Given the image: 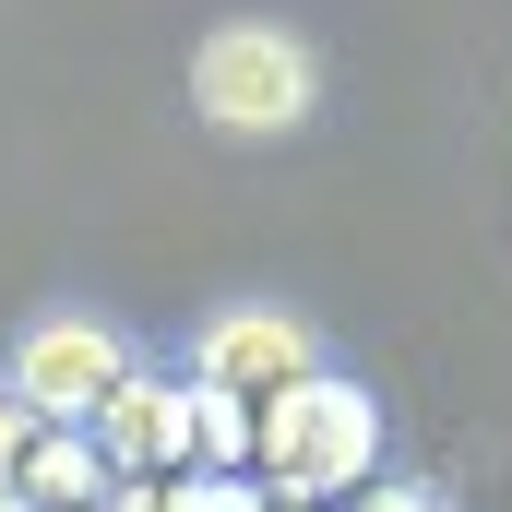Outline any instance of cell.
I'll return each mask as SVG.
<instances>
[{
	"instance_id": "6da1fadb",
	"label": "cell",
	"mask_w": 512,
	"mask_h": 512,
	"mask_svg": "<svg viewBox=\"0 0 512 512\" xmlns=\"http://www.w3.org/2000/svg\"><path fill=\"white\" fill-rule=\"evenodd\" d=\"M179 96H191V120L215 131V143H298V131H322V108H334V60L286 12H227V24L191 36Z\"/></svg>"
},
{
	"instance_id": "7a4b0ae2",
	"label": "cell",
	"mask_w": 512,
	"mask_h": 512,
	"mask_svg": "<svg viewBox=\"0 0 512 512\" xmlns=\"http://www.w3.org/2000/svg\"><path fill=\"white\" fill-rule=\"evenodd\" d=\"M262 489L286 512H322V501H358L370 477L393 465V405L382 382L334 346L310 382H286V393H262Z\"/></svg>"
},
{
	"instance_id": "3957f363",
	"label": "cell",
	"mask_w": 512,
	"mask_h": 512,
	"mask_svg": "<svg viewBox=\"0 0 512 512\" xmlns=\"http://www.w3.org/2000/svg\"><path fill=\"white\" fill-rule=\"evenodd\" d=\"M155 346L131 334L108 298H84V286H60V298H36V310H12V334H0V370L36 393L48 417H96L108 393L143 370Z\"/></svg>"
},
{
	"instance_id": "277c9868",
	"label": "cell",
	"mask_w": 512,
	"mask_h": 512,
	"mask_svg": "<svg viewBox=\"0 0 512 512\" xmlns=\"http://www.w3.org/2000/svg\"><path fill=\"white\" fill-rule=\"evenodd\" d=\"M167 346H179L203 382H239L251 405H262V393H286V382H310V370L334 358V334H322L286 286H215Z\"/></svg>"
},
{
	"instance_id": "5b68a950",
	"label": "cell",
	"mask_w": 512,
	"mask_h": 512,
	"mask_svg": "<svg viewBox=\"0 0 512 512\" xmlns=\"http://www.w3.org/2000/svg\"><path fill=\"white\" fill-rule=\"evenodd\" d=\"M96 441H108V465L120 477H155V465H191V358L179 346H155L143 370H131L96 417H84Z\"/></svg>"
},
{
	"instance_id": "8992f818",
	"label": "cell",
	"mask_w": 512,
	"mask_h": 512,
	"mask_svg": "<svg viewBox=\"0 0 512 512\" xmlns=\"http://www.w3.org/2000/svg\"><path fill=\"white\" fill-rule=\"evenodd\" d=\"M262 453V405L239 382H203L191 370V465H251Z\"/></svg>"
},
{
	"instance_id": "52a82bcc",
	"label": "cell",
	"mask_w": 512,
	"mask_h": 512,
	"mask_svg": "<svg viewBox=\"0 0 512 512\" xmlns=\"http://www.w3.org/2000/svg\"><path fill=\"white\" fill-rule=\"evenodd\" d=\"M179 512H286L262 465H179Z\"/></svg>"
},
{
	"instance_id": "ba28073f",
	"label": "cell",
	"mask_w": 512,
	"mask_h": 512,
	"mask_svg": "<svg viewBox=\"0 0 512 512\" xmlns=\"http://www.w3.org/2000/svg\"><path fill=\"white\" fill-rule=\"evenodd\" d=\"M346 512H465V489L393 453V465H382V477H370V489H358V501H346Z\"/></svg>"
},
{
	"instance_id": "9c48e42d",
	"label": "cell",
	"mask_w": 512,
	"mask_h": 512,
	"mask_svg": "<svg viewBox=\"0 0 512 512\" xmlns=\"http://www.w3.org/2000/svg\"><path fill=\"white\" fill-rule=\"evenodd\" d=\"M48 429H60V417H48L36 393H24V382H12V370H0V465H12V477H24V453H36Z\"/></svg>"
},
{
	"instance_id": "30bf717a",
	"label": "cell",
	"mask_w": 512,
	"mask_h": 512,
	"mask_svg": "<svg viewBox=\"0 0 512 512\" xmlns=\"http://www.w3.org/2000/svg\"><path fill=\"white\" fill-rule=\"evenodd\" d=\"M0 512H36V501H24V477H12V465H0Z\"/></svg>"
},
{
	"instance_id": "8fae6325",
	"label": "cell",
	"mask_w": 512,
	"mask_h": 512,
	"mask_svg": "<svg viewBox=\"0 0 512 512\" xmlns=\"http://www.w3.org/2000/svg\"><path fill=\"white\" fill-rule=\"evenodd\" d=\"M322 512H346V501H322Z\"/></svg>"
}]
</instances>
